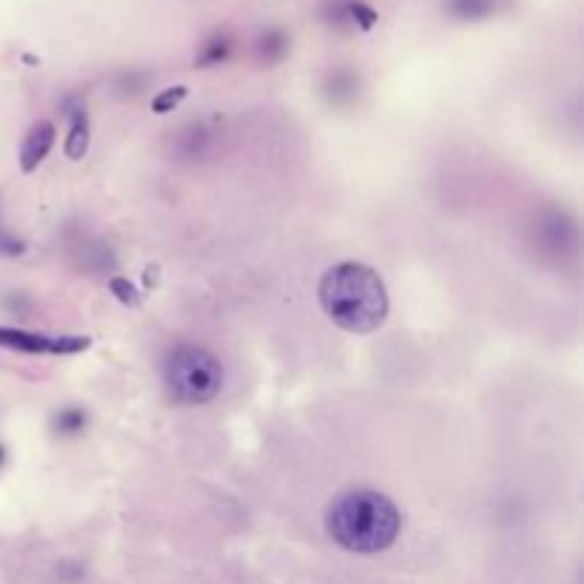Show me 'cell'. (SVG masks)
I'll return each instance as SVG.
<instances>
[{
  "instance_id": "cell-1",
  "label": "cell",
  "mask_w": 584,
  "mask_h": 584,
  "mask_svg": "<svg viewBox=\"0 0 584 584\" xmlns=\"http://www.w3.org/2000/svg\"><path fill=\"white\" fill-rule=\"evenodd\" d=\"M320 305L325 317L348 334H374L388 317V291L374 268L340 263L320 280Z\"/></svg>"
},
{
  "instance_id": "cell-2",
  "label": "cell",
  "mask_w": 584,
  "mask_h": 584,
  "mask_svg": "<svg viewBox=\"0 0 584 584\" xmlns=\"http://www.w3.org/2000/svg\"><path fill=\"white\" fill-rule=\"evenodd\" d=\"M331 539L351 553H379L391 547L402 528L396 505L377 490H348L328 508Z\"/></svg>"
},
{
  "instance_id": "cell-3",
  "label": "cell",
  "mask_w": 584,
  "mask_h": 584,
  "mask_svg": "<svg viewBox=\"0 0 584 584\" xmlns=\"http://www.w3.org/2000/svg\"><path fill=\"white\" fill-rule=\"evenodd\" d=\"M163 382L174 402L203 405L223 388V365L200 345H174L163 359Z\"/></svg>"
},
{
  "instance_id": "cell-4",
  "label": "cell",
  "mask_w": 584,
  "mask_h": 584,
  "mask_svg": "<svg viewBox=\"0 0 584 584\" xmlns=\"http://www.w3.org/2000/svg\"><path fill=\"white\" fill-rule=\"evenodd\" d=\"M55 146V126L52 123H38L32 132L26 134V140H23V146H20V169L26 171H35L46 160V154L52 151Z\"/></svg>"
},
{
  "instance_id": "cell-5",
  "label": "cell",
  "mask_w": 584,
  "mask_h": 584,
  "mask_svg": "<svg viewBox=\"0 0 584 584\" xmlns=\"http://www.w3.org/2000/svg\"><path fill=\"white\" fill-rule=\"evenodd\" d=\"M0 345L26 351V354H55L57 337L29 334V331H18V328H0Z\"/></svg>"
},
{
  "instance_id": "cell-6",
  "label": "cell",
  "mask_w": 584,
  "mask_h": 584,
  "mask_svg": "<svg viewBox=\"0 0 584 584\" xmlns=\"http://www.w3.org/2000/svg\"><path fill=\"white\" fill-rule=\"evenodd\" d=\"M334 18L337 23H345V26H357L362 32H368L374 23H377V12L362 3V0H337L334 3Z\"/></svg>"
},
{
  "instance_id": "cell-7",
  "label": "cell",
  "mask_w": 584,
  "mask_h": 584,
  "mask_svg": "<svg viewBox=\"0 0 584 584\" xmlns=\"http://www.w3.org/2000/svg\"><path fill=\"white\" fill-rule=\"evenodd\" d=\"M86 149H89V117H86V109H72V129L66 137V157L80 160Z\"/></svg>"
},
{
  "instance_id": "cell-8",
  "label": "cell",
  "mask_w": 584,
  "mask_h": 584,
  "mask_svg": "<svg viewBox=\"0 0 584 584\" xmlns=\"http://www.w3.org/2000/svg\"><path fill=\"white\" fill-rule=\"evenodd\" d=\"M231 52V40L226 35H214L211 40H206V46H203V52L197 57V63L200 66H214V63H223Z\"/></svg>"
},
{
  "instance_id": "cell-9",
  "label": "cell",
  "mask_w": 584,
  "mask_h": 584,
  "mask_svg": "<svg viewBox=\"0 0 584 584\" xmlns=\"http://www.w3.org/2000/svg\"><path fill=\"white\" fill-rule=\"evenodd\" d=\"M448 6L459 18H485L493 12V0H448Z\"/></svg>"
},
{
  "instance_id": "cell-10",
  "label": "cell",
  "mask_w": 584,
  "mask_h": 584,
  "mask_svg": "<svg viewBox=\"0 0 584 584\" xmlns=\"http://www.w3.org/2000/svg\"><path fill=\"white\" fill-rule=\"evenodd\" d=\"M186 95H189V89L186 86H171V89H163L160 95L151 100V109L157 114H169L174 112L183 100H186Z\"/></svg>"
},
{
  "instance_id": "cell-11",
  "label": "cell",
  "mask_w": 584,
  "mask_h": 584,
  "mask_svg": "<svg viewBox=\"0 0 584 584\" xmlns=\"http://www.w3.org/2000/svg\"><path fill=\"white\" fill-rule=\"evenodd\" d=\"M260 55H263L265 60H277V57H283L285 55L283 32H277V29L265 32L263 38H260Z\"/></svg>"
},
{
  "instance_id": "cell-12",
  "label": "cell",
  "mask_w": 584,
  "mask_h": 584,
  "mask_svg": "<svg viewBox=\"0 0 584 584\" xmlns=\"http://www.w3.org/2000/svg\"><path fill=\"white\" fill-rule=\"evenodd\" d=\"M114 294H117V300L126 302V305H140V294H137V288H134L129 280H123V277H114L112 283H109Z\"/></svg>"
},
{
  "instance_id": "cell-13",
  "label": "cell",
  "mask_w": 584,
  "mask_h": 584,
  "mask_svg": "<svg viewBox=\"0 0 584 584\" xmlns=\"http://www.w3.org/2000/svg\"><path fill=\"white\" fill-rule=\"evenodd\" d=\"M83 419H86V416L80 414V411H63V414H60V428H63V431H80V428H83Z\"/></svg>"
}]
</instances>
